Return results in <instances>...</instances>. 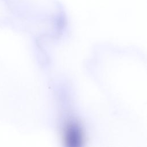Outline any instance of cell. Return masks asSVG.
<instances>
[{"label": "cell", "instance_id": "cell-1", "mask_svg": "<svg viewBox=\"0 0 147 147\" xmlns=\"http://www.w3.org/2000/svg\"><path fill=\"white\" fill-rule=\"evenodd\" d=\"M63 141L66 146L78 147L84 142V134L82 127L75 122H69L63 130Z\"/></svg>", "mask_w": 147, "mask_h": 147}]
</instances>
